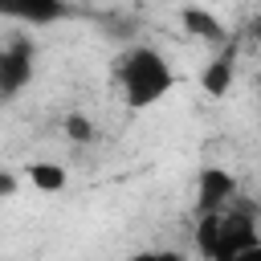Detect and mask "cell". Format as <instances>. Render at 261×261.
<instances>
[{"mask_svg": "<svg viewBox=\"0 0 261 261\" xmlns=\"http://www.w3.org/2000/svg\"><path fill=\"white\" fill-rule=\"evenodd\" d=\"M196 253L208 261H241V257H261V228L257 212L245 204H228L216 212H200L196 224Z\"/></svg>", "mask_w": 261, "mask_h": 261, "instance_id": "1", "label": "cell"}, {"mask_svg": "<svg viewBox=\"0 0 261 261\" xmlns=\"http://www.w3.org/2000/svg\"><path fill=\"white\" fill-rule=\"evenodd\" d=\"M33 61H37V49L24 33H12L0 49V94L12 102L29 82H33Z\"/></svg>", "mask_w": 261, "mask_h": 261, "instance_id": "3", "label": "cell"}, {"mask_svg": "<svg viewBox=\"0 0 261 261\" xmlns=\"http://www.w3.org/2000/svg\"><path fill=\"white\" fill-rule=\"evenodd\" d=\"M114 77H118V90H122V102L130 110H147L155 106L159 98L171 94L175 86V73H171V61L151 49V45H130L118 53L114 61Z\"/></svg>", "mask_w": 261, "mask_h": 261, "instance_id": "2", "label": "cell"}, {"mask_svg": "<svg viewBox=\"0 0 261 261\" xmlns=\"http://www.w3.org/2000/svg\"><path fill=\"white\" fill-rule=\"evenodd\" d=\"M179 24H184V33H188V37H196V41H204V45H212V49L228 45L224 24H220L208 8H184V12H179Z\"/></svg>", "mask_w": 261, "mask_h": 261, "instance_id": "7", "label": "cell"}, {"mask_svg": "<svg viewBox=\"0 0 261 261\" xmlns=\"http://www.w3.org/2000/svg\"><path fill=\"white\" fill-rule=\"evenodd\" d=\"M232 200H237V175L228 167H216V163L200 167V175H196V208L200 212H216V208H228Z\"/></svg>", "mask_w": 261, "mask_h": 261, "instance_id": "4", "label": "cell"}, {"mask_svg": "<svg viewBox=\"0 0 261 261\" xmlns=\"http://www.w3.org/2000/svg\"><path fill=\"white\" fill-rule=\"evenodd\" d=\"M65 139H73V143H90L94 139V122L86 118V114H65Z\"/></svg>", "mask_w": 261, "mask_h": 261, "instance_id": "9", "label": "cell"}, {"mask_svg": "<svg viewBox=\"0 0 261 261\" xmlns=\"http://www.w3.org/2000/svg\"><path fill=\"white\" fill-rule=\"evenodd\" d=\"M4 16L20 20V24H53L61 16H69L65 0H0Z\"/></svg>", "mask_w": 261, "mask_h": 261, "instance_id": "6", "label": "cell"}, {"mask_svg": "<svg viewBox=\"0 0 261 261\" xmlns=\"http://www.w3.org/2000/svg\"><path fill=\"white\" fill-rule=\"evenodd\" d=\"M257 94H261V73H257Z\"/></svg>", "mask_w": 261, "mask_h": 261, "instance_id": "11", "label": "cell"}, {"mask_svg": "<svg viewBox=\"0 0 261 261\" xmlns=\"http://www.w3.org/2000/svg\"><path fill=\"white\" fill-rule=\"evenodd\" d=\"M232 77H237V45L228 41V45H220V49L212 53V61L204 65V73H200V90H204L208 98H224L228 86H232Z\"/></svg>", "mask_w": 261, "mask_h": 261, "instance_id": "5", "label": "cell"}, {"mask_svg": "<svg viewBox=\"0 0 261 261\" xmlns=\"http://www.w3.org/2000/svg\"><path fill=\"white\" fill-rule=\"evenodd\" d=\"M29 184L37 188V192H45V196H53V192H61L65 188V167L61 163H29Z\"/></svg>", "mask_w": 261, "mask_h": 261, "instance_id": "8", "label": "cell"}, {"mask_svg": "<svg viewBox=\"0 0 261 261\" xmlns=\"http://www.w3.org/2000/svg\"><path fill=\"white\" fill-rule=\"evenodd\" d=\"M12 192H16V175H12V171H4V175H0V196L8 200Z\"/></svg>", "mask_w": 261, "mask_h": 261, "instance_id": "10", "label": "cell"}]
</instances>
